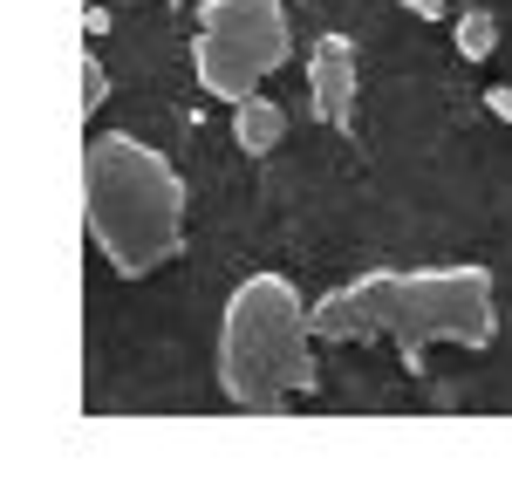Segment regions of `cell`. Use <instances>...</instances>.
Wrapping results in <instances>:
<instances>
[{
    "mask_svg": "<svg viewBox=\"0 0 512 478\" xmlns=\"http://www.w3.org/2000/svg\"><path fill=\"white\" fill-rule=\"evenodd\" d=\"M492 48H499L492 14H485V7H465V14H458V55H465V62H485Z\"/></svg>",
    "mask_w": 512,
    "mask_h": 478,
    "instance_id": "cell-7",
    "label": "cell"
},
{
    "mask_svg": "<svg viewBox=\"0 0 512 478\" xmlns=\"http://www.w3.org/2000/svg\"><path fill=\"white\" fill-rule=\"evenodd\" d=\"M280 137H287V110H280L274 96H246V103H233V144L246 151V158H267Z\"/></svg>",
    "mask_w": 512,
    "mask_h": 478,
    "instance_id": "cell-6",
    "label": "cell"
},
{
    "mask_svg": "<svg viewBox=\"0 0 512 478\" xmlns=\"http://www.w3.org/2000/svg\"><path fill=\"white\" fill-rule=\"evenodd\" d=\"M355 41L349 35H321L308 48V96H315V117L328 130H349L355 123Z\"/></svg>",
    "mask_w": 512,
    "mask_h": 478,
    "instance_id": "cell-5",
    "label": "cell"
},
{
    "mask_svg": "<svg viewBox=\"0 0 512 478\" xmlns=\"http://www.w3.org/2000/svg\"><path fill=\"white\" fill-rule=\"evenodd\" d=\"M396 7H410V14H424V21H437V14H444V0H396Z\"/></svg>",
    "mask_w": 512,
    "mask_h": 478,
    "instance_id": "cell-10",
    "label": "cell"
},
{
    "mask_svg": "<svg viewBox=\"0 0 512 478\" xmlns=\"http://www.w3.org/2000/svg\"><path fill=\"white\" fill-rule=\"evenodd\" d=\"M321 342H396V356L424 369L431 349H492L499 287L485 267H424V274H355L315 301Z\"/></svg>",
    "mask_w": 512,
    "mask_h": 478,
    "instance_id": "cell-1",
    "label": "cell"
},
{
    "mask_svg": "<svg viewBox=\"0 0 512 478\" xmlns=\"http://www.w3.org/2000/svg\"><path fill=\"white\" fill-rule=\"evenodd\" d=\"M315 376V301L287 274H246L219 308V390L239 410H280Z\"/></svg>",
    "mask_w": 512,
    "mask_h": 478,
    "instance_id": "cell-3",
    "label": "cell"
},
{
    "mask_svg": "<svg viewBox=\"0 0 512 478\" xmlns=\"http://www.w3.org/2000/svg\"><path fill=\"white\" fill-rule=\"evenodd\" d=\"M294 55L287 0H198L192 76L212 103H246Z\"/></svg>",
    "mask_w": 512,
    "mask_h": 478,
    "instance_id": "cell-4",
    "label": "cell"
},
{
    "mask_svg": "<svg viewBox=\"0 0 512 478\" xmlns=\"http://www.w3.org/2000/svg\"><path fill=\"white\" fill-rule=\"evenodd\" d=\"M103 96H110V69H103V55L89 48V55H82V110L96 117V110H103Z\"/></svg>",
    "mask_w": 512,
    "mask_h": 478,
    "instance_id": "cell-8",
    "label": "cell"
},
{
    "mask_svg": "<svg viewBox=\"0 0 512 478\" xmlns=\"http://www.w3.org/2000/svg\"><path fill=\"white\" fill-rule=\"evenodd\" d=\"M82 226L103 267L123 280L158 274L185 246V178L158 144L130 130H96L82 144Z\"/></svg>",
    "mask_w": 512,
    "mask_h": 478,
    "instance_id": "cell-2",
    "label": "cell"
},
{
    "mask_svg": "<svg viewBox=\"0 0 512 478\" xmlns=\"http://www.w3.org/2000/svg\"><path fill=\"white\" fill-rule=\"evenodd\" d=\"M485 110H492L499 123H512V89H506V82H499V89H485Z\"/></svg>",
    "mask_w": 512,
    "mask_h": 478,
    "instance_id": "cell-9",
    "label": "cell"
}]
</instances>
